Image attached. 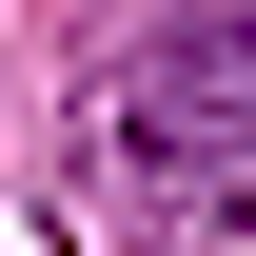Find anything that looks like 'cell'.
I'll return each instance as SVG.
<instances>
[{
  "instance_id": "cell-1",
  "label": "cell",
  "mask_w": 256,
  "mask_h": 256,
  "mask_svg": "<svg viewBox=\"0 0 256 256\" xmlns=\"http://www.w3.org/2000/svg\"><path fill=\"white\" fill-rule=\"evenodd\" d=\"M79 178L138 236H197L217 197H256V20H178L79 98Z\"/></svg>"
}]
</instances>
